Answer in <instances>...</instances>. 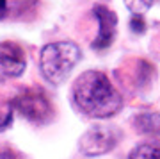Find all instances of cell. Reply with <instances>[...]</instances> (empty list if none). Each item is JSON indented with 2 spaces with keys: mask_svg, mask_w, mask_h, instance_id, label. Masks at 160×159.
Segmentation results:
<instances>
[{
  "mask_svg": "<svg viewBox=\"0 0 160 159\" xmlns=\"http://www.w3.org/2000/svg\"><path fill=\"white\" fill-rule=\"evenodd\" d=\"M128 159H160V147L149 145V143L139 145L130 152Z\"/></svg>",
  "mask_w": 160,
  "mask_h": 159,
  "instance_id": "obj_8",
  "label": "cell"
},
{
  "mask_svg": "<svg viewBox=\"0 0 160 159\" xmlns=\"http://www.w3.org/2000/svg\"><path fill=\"white\" fill-rule=\"evenodd\" d=\"M133 125L142 134L160 136V113H141L133 118Z\"/></svg>",
  "mask_w": 160,
  "mask_h": 159,
  "instance_id": "obj_7",
  "label": "cell"
},
{
  "mask_svg": "<svg viewBox=\"0 0 160 159\" xmlns=\"http://www.w3.org/2000/svg\"><path fill=\"white\" fill-rule=\"evenodd\" d=\"M25 52L14 41H0V72L7 77H20L25 72Z\"/></svg>",
  "mask_w": 160,
  "mask_h": 159,
  "instance_id": "obj_6",
  "label": "cell"
},
{
  "mask_svg": "<svg viewBox=\"0 0 160 159\" xmlns=\"http://www.w3.org/2000/svg\"><path fill=\"white\" fill-rule=\"evenodd\" d=\"M9 16V0H0V20Z\"/></svg>",
  "mask_w": 160,
  "mask_h": 159,
  "instance_id": "obj_12",
  "label": "cell"
},
{
  "mask_svg": "<svg viewBox=\"0 0 160 159\" xmlns=\"http://www.w3.org/2000/svg\"><path fill=\"white\" fill-rule=\"evenodd\" d=\"M92 14L96 16L100 30H98L96 40L92 41V48L94 50H105L109 48L116 40V32H118V14L107 6H98L92 7Z\"/></svg>",
  "mask_w": 160,
  "mask_h": 159,
  "instance_id": "obj_5",
  "label": "cell"
},
{
  "mask_svg": "<svg viewBox=\"0 0 160 159\" xmlns=\"http://www.w3.org/2000/svg\"><path fill=\"white\" fill-rule=\"evenodd\" d=\"M0 159H20V154H16L9 147L0 145Z\"/></svg>",
  "mask_w": 160,
  "mask_h": 159,
  "instance_id": "obj_11",
  "label": "cell"
},
{
  "mask_svg": "<svg viewBox=\"0 0 160 159\" xmlns=\"http://www.w3.org/2000/svg\"><path fill=\"white\" fill-rule=\"evenodd\" d=\"M126 7L132 11V14H137V16H144V13L148 11L153 0H125Z\"/></svg>",
  "mask_w": 160,
  "mask_h": 159,
  "instance_id": "obj_9",
  "label": "cell"
},
{
  "mask_svg": "<svg viewBox=\"0 0 160 159\" xmlns=\"http://www.w3.org/2000/svg\"><path fill=\"white\" fill-rule=\"evenodd\" d=\"M130 27L133 32L137 34H142L146 30V23H144V16H137V14H132V20H130Z\"/></svg>",
  "mask_w": 160,
  "mask_h": 159,
  "instance_id": "obj_10",
  "label": "cell"
},
{
  "mask_svg": "<svg viewBox=\"0 0 160 159\" xmlns=\"http://www.w3.org/2000/svg\"><path fill=\"white\" fill-rule=\"evenodd\" d=\"M82 57L80 47L73 41H55L41 48L39 68L41 74L50 84H62L69 77L71 70Z\"/></svg>",
  "mask_w": 160,
  "mask_h": 159,
  "instance_id": "obj_2",
  "label": "cell"
},
{
  "mask_svg": "<svg viewBox=\"0 0 160 159\" xmlns=\"http://www.w3.org/2000/svg\"><path fill=\"white\" fill-rule=\"evenodd\" d=\"M123 132L116 125H94L82 134L78 141L80 152L87 157H96L109 154L121 141Z\"/></svg>",
  "mask_w": 160,
  "mask_h": 159,
  "instance_id": "obj_4",
  "label": "cell"
},
{
  "mask_svg": "<svg viewBox=\"0 0 160 159\" xmlns=\"http://www.w3.org/2000/svg\"><path fill=\"white\" fill-rule=\"evenodd\" d=\"M11 107L16 109L23 118H27L29 122L38 125L50 122L52 114H53L50 100L45 95V91L39 88H30V90H25L23 93H20L11 102Z\"/></svg>",
  "mask_w": 160,
  "mask_h": 159,
  "instance_id": "obj_3",
  "label": "cell"
},
{
  "mask_svg": "<svg viewBox=\"0 0 160 159\" xmlns=\"http://www.w3.org/2000/svg\"><path fill=\"white\" fill-rule=\"evenodd\" d=\"M73 102L78 111L92 118H109L123 107L119 91L98 70H87L75 80Z\"/></svg>",
  "mask_w": 160,
  "mask_h": 159,
  "instance_id": "obj_1",
  "label": "cell"
},
{
  "mask_svg": "<svg viewBox=\"0 0 160 159\" xmlns=\"http://www.w3.org/2000/svg\"><path fill=\"white\" fill-rule=\"evenodd\" d=\"M11 120H12V113L9 114V116H6V118H0V131L7 129V127L11 125Z\"/></svg>",
  "mask_w": 160,
  "mask_h": 159,
  "instance_id": "obj_13",
  "label": "cell"
}]
</instances>
